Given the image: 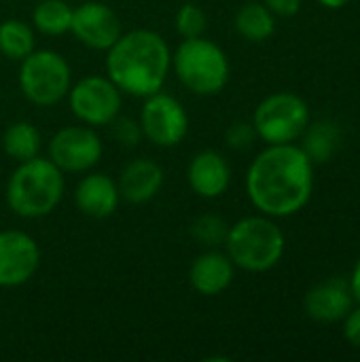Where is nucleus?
Returning <instances> with one entry per match:
<instances>
[{"label":"nucleus","instance_id":"5","mask_svg":"<svg viewBox=\"0 0 360 362\" xmlns=\"http://www.w3.org/2000/svg\"><path fill=\"white\" fill-rule=\"evenodd\" d=\"M172 68L180 85L195 95L221 93L231 74L227 53L206 36L182 38L172 55Z\"/></svg>","mask_w":360,"mask_h":362},{"label":"nucleus","instance_id":"11","mask_svg":"<svg viewBox=\"0 0 360 362\" xmlns=\"http://www.w3.org/2000/svg\"><path fill=\"white\" fill-rule=\"evenodd\" d=\"M40 267L36 240L19 229L0 231V288H17L34 278Z\"/></svg>","mask_w":360,"mask_h":362},{"label":"nucleus","instance_id":"10","mask_svg":"<svg viewBox=\"0 0 360 362\" xmlns=\"http://www.w3.org/2000/svg\"><path fill=\"white\" fill-rule=\"evenodd\" d=\"M49 159L64 174H85L95 168L104 155V144L98 132L89 125H66L49 140Z\"/></svg>","mask_w":360,"mask_h":362},{"label":"nucleus","instance_id":"6","mask_svg":"<svg viewBox=\"0 0 360 362\" xmlns=\"http://www.w3.org/2000/svg\"><path fill=\"white\" fill-rule=\"evenodd\" d=\"M17 81L30 104L49 108L68 95L72 87V68L62 53L51 49H34L19 62Z\"/></svg>","mask_w":360,"mask_h":362},{"label":"nucleus","instance_id":"28","mask_svg":"<svg viewBox=\"0 0 360 362\" xmlns=\"http://www.w3.org/2000/svg\"><path fill=\"white\" fill-rule=\"evenodd\" d=\"M263 4L278 17H295L301 11V0H263Z\"/></svg>","mask_w":360,"mask_h":362},{"label":"nucleus","instance_id":"26","mask_svg":"<svg viewBox=\"0 0 360 362\" xmlns=\"http://www.w3.org/2000/svg\"><path fill=\"white\" fill-rule=\"evenodd\" d=\"M110 125H112V136H115V140H117L119 144L127 146V148L136 146V144L140 142V138H142L140 123L134 121V119H129V117H121V115H119Z\"/></svg>","mask_w":360,"mask_h":362},{"label":"nucleus","instance_id":"27","mask_svg":"<svg viewBox=\"0 0 360 362\" xmlns=\"http://www.w3.org/2000/svg\"><path fill=\"white\" fill-rule=\"evenodd\" d=\"M344 337L350 346L360 348V305L352 308L344 318Z\"/></svg>","mask_w":360,"mask_h":362},{"label":"nucleus","instance_id":"1","mask_svg":"<svg viewBox=\"0 0 360 362\" xmlns=\"http://www.w3.org/2000/svg\"><path fill=\"white\" fill-rule=\"evenodd\" d=\"M250 204L265 216L286 218L303 210L314 193V163L297 144H267L246 172Z\"/></svg>","mask_w":360,"mask_h":362},{"label":"nucleus","instance_id":"15","mask_svg":"<svg viewBox=\"0 0 360 362\" xmlns=\"http://www.w3.org/2000/svg\"><path fill=\"white\" fill-rule=\"evenodd\" d=\"M121 202L119 185L115 178L102 172H91L79 180L74 189V204L81 214L89 218H108L117 212Z\"/></svg>","mask_w":360,"mask_h":362},{"label":"nucleus","instance_id":"20","mask_svg":"<svg viewBox=\"0 0 360 362\" xmlns=\"http://www.w3.org/2000/svg\"><path fill=\"white\" fill-rule=\"evenodd\" d=\"M40 146H42L40 132L30 121H15L2 134V148L17 163L36 157L40 153Z\"/></svg>","mask_w":360,"mask_h":362},{"label":"nucleus","instance_id":"21","mask_svg":"<svg viewBox=\"0 0 360 362\" xmlns=\"http://www.w3.org/2000/svg\"><path fill=\"white\" fill-rule=\"evenodd\" d=\"M72 11L66 0H40L32 11V28L45 36H62L70 32Z\"/></svg>","mask_w":360,"mask_h":362},{"label":"nucleus","instance_id":"17","mask_svg":"<svg viewBox=\"0 0 360 362\" xmlns=\"http://www.w3.org/2000/svg\"><path fill=\"white\" fill-rule=\"evenodd\" d=\"M117 185L127 204H146L163 187V168L151 157H138L121 170Z\"/></svg>","mask_w":360,"mask_h":362},{"label":"nucleus","instance_id":"3","mask_svg":"<svg viewBox=\"0 0 360 362\" xmlns=\"http://www.w3.org/2000/svg\"><path fill=\"white\" fill-rule=\"evenodd\" d=\"M66 191L64 172L49 157H32L19 161L6 182V204L19 218L49 216L62 202Z\"/></svg>","mask_w":360,"mask_h":362},{"label":"nucleus","instance_id":"23","mask_svg":"<svg viewBox=\"0 0 360 362\" xmlns=\"http://www.w3.org/2000/svg\"><path fill=\"white\" fill-rule=\"evenodd\" d=\"M227 231H229L227 221L223 216H219V214H212V212L199 214L191 223V227H189L191 238L197 244L206 246V248H219V246H223L225 240H227Z\"/></svg>","mask_w":360,"mask_h":362},{"label":"nucleus","instance_id":"29","mask_svg":"<svg viewBox=\"0 0 360 362\" xmlns=\"http://www.w3.org/2000/svg\"><path fill=\"white\" fill-rule=\"evenodd\" d=\"M350 288H352V295H354V301L360 305V259L356 261V267L352 272V278H350Z\"/></svg>","mask_w":360,"mask_h":362},{"label":"nucleus","instance_id":"12","mask_svg":"<svg viewBox=\"0 0 360 362\" xmlns=\"http://www.w3.org/2000/svg\"><path fill=\"white\" fill-rule=\"evenodd\" d=\"M70 32L87 49L108 51L115 40L123 34L119 15L100 0H87L72 11Z\"/></svg>","mask_w":360,"mask_h":362},{"label":"nucleus","instance_id":"7","mask_svg":"<svg viewBox=\"0 0 360 362\" xmlns=\"http://www.w3.org/2000/svg\"><path fill=\"white\" fill-rule=\"evenodd\" d=\"M310 123V108L303 98L291 91L272 93L259 102L252 115L257 138L267 144L295 142Z\"/></svg>","mask_w":360,"mask_h":362},{"label":"nucleus","instance_id":"22","mask_svg":"<svg viewBox=\"0 0 360 362\" xmlns=\"http://www.w3.org/2000/svg\"><path fill=\"white\" fill-rule=\"evenodd\" d=\"M36 49V36L32 23L21 19H6L0 23V53L6 59L21 62Z\"/></svg>","mask_w":360,"mask_h":362},{"label":"nucleus","instance_id":"14","mask_svg":"<svg viewBox=\"0 0 360 362\" xmlns=\"http://www.w3.org/2000/svg\"><path fill=\"white\" fill-rule=\"evenodd\" d=\"M187 182L195 195L204 199H216L229 189L231 165L219 151H199L189 161Z\"/></svg>","mask_w":360,"mask_h":362},{"label":"nucleus","instance_id":"16","mask_svg":"<svg viewBox=\"0 0 360 362\" xmlns=\"http://www.w3.org/2000/svg\"><path fill=\"white\" fill-rule=\"evenodd\" d=\"M236 278V265L227 252L208 248L197 255L189 267V282L195 293L204 297H216L225 293Z\"/></svg>","mask_w":360,"mask_h":362},{"label":"nucleus","instance_id":"2","mask_svg":"<svg viewBox=\"0 0 360 362\" xmlns=\"http://www.w3.org/2000/svg\"><path fill=\"white\" fill-rule=\"evenodd\" d=\"M172 68V51L166 38L153 30L123 32L106 51V74L134 98H146L163 89Z\"/></svg>","mask_w":360,"mask_h":362},{"label":"nucleus","instance_id":"9","mask_svg":"<svg viewBox=\"0 0 360 362\" xmlns=\"http://www.w3.org/2000/svg\"><path fill=\"white\" fill-rule=\"evenodd\" d=\"M138 123L142 138L159 148L178 146L189 134V115L182 102L166 91H157L144 98Z\"/></svg>","mask_w":360,"mask_h":362},{"label":"nucleus","instance_id":"4","mask_svg":"<svg viewBox=\"0 0 360 362\" xmlns=\"http://www.w3.org/2000/svg\"><path fill=\"white\" fill-rule=\"evenodd\" d=\"M223 246L236 267L250 274H263L274 269L282 261L286 240L272 216L261 214L244 216L238 223L229 225Z\"/></svg>","mask_w":360,"mask_h":362},{"label":"nucleus","instance_id":"8","mask_svg":"<svg viewBox=\"0 0 360 362\" xmlns=\"http://www.w3.org/2000/svg\"><path fill=\"white\" fill-rule=\"evenodd\" d=\"M66 98L72 115L89 127L110 125L121 115L123 106L121 89L102 74H89L72 83Z\"/></svg>","mask_w":360,"mask_h":362},{"label":"nucleus","instance_id":"30","mask_svg":"<svg viewBox=\"0 0 360 362\" xmlns=\"http://www.w3.org/2000/svg\"><path fill=\"white\" fill-rule=\"evenodd\" d=\"M323 6H327V8H342V6H346L350 0H318Z\"/></svg>","mask_w":360,"mask_h":362},{"label":"nucleus","instance_id":"18","mask_svg":"<svg viewBox=\"0 0 360 362\" xmlns=\"http://www.w3.org/2000/svg\"><path fill=\"white\" fill-rule=\"evenodd\" d=\"M303 136V144L301 151L308 155V159L318 165V163H327L339 148L342 142V129L335 121L329 119H320L316 123H308Z\"/></svg>","mask_w":360,"mask_h":362},{"label":"nucleus","instance_id":"19","mask_svg":"<svg viewBox=\"0 0 360 362\" xmlns=\"http://www.w3.org/2000/svg\"><path fill=\"white\" fill-rule=\"evenodd\" d=\"M236 30L250 42H263L276 32V15L263 2H246L236 13Z\"/></svg>","mask_w":360,"mask_h":362},{"label":"nucleus","instance_id":"24","mask_svg":"<svg viewBox=\"0 0 360 362\" xmlns=\"http://www.w3.org/2000/svg\"><path fill=\"white\" fill-rule=\"evenodd\" d=\"M174 23H176V32L182 38H197L204 36L208 30V15L197 2L189 0L176 11Z\"/></svg>","mask_w":360,"mask_h":362},{"label":"nucleus","instance_id":"13","mask_svg":"<svg viewBox=\"0 0 360 362\" xmlns=\"http://www.w3.org/2000/svg\"><path fill=\"white\" fill-rule=\"evenodd\" d=\"M352 308L354 295L346 278H329L312 286L303 297V310L316 322H339Z\"/></svg>","mask_w":360,"mask_h":362},{"label":"nucleus","instance_id":"25","mask_svg":"<svg viewBox=\"0 0 360 362\" xmlns=\"http://www.w3.org/2000/svg\"><path fill=\"white\" fill-rule=\"evenodd\" d=\"M255 140H257V132H255V125L248 121H236L225 132V142L233 151H246L255 144Z\"/></svg>","mask_w":360,"mask_h":362}]
</instances>
